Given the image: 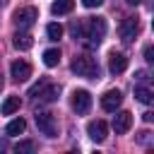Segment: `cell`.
Segmentation results:
<instances>
[{
  "instance_id": "6da1fadb",
  "label": "cell",
  "mask_w": 154,
  "mask_h": 154,
  "mask_svg": "<svg viewBox=\"0 0 154 154\" xmlns=\"http://www.w3.org/2000/svg\"><path fill=\"white\" fill-rule=\"evenodd\" d=\"M103 36H106V19L103 17H89L87 22H82L79 38H82V43L87 48H96Z\"/></svg>"
},
{
  "instance_id": "7a4b0ae2",
  "label": "cell",
  "mask_w": 154,
  "mask_h": 154,
  "mask_svg": "<svg viewBox=\"0 0 154 154\" xmlns=\"http://www.w3.org/2000/svg\"><path fill=\"white\" fill-rule=\"evenodd\" d=\"M70 70L77 77H87V79H96L99 77V63L91 55H75L70 63Z\"/></svg>"
},
{
  "instance_id": "3957f363",
  "label": "cell",
  "mask_w": 154,
  "mask_h": 154,
  "mask_svg": "<svg viewBox=\"0 0 154 154\" xmlns=\"http://www.w3.org/2000/svg\"><path fill=\"white\" fill-rule=\"evenodd\" d=\"M58 94H60V87L48 84L46 79H41L38 84H34V87L29 89V96H31L34 101H38V103H53V101L58 99Z\"/></svg>"
},
{
  "instance_id": "277c9868",
  "label": "cell",
  "mask_w": 154,
  "mask_h": 154,
  "mask_svg": "<svg viewBox=\"0 0 154 154\" xmlns=\"http://www.w3.org/2000/svg\"><path fill=\"white\" fill-rule=\"evenodd\" d=\"M36 125L46 137H58V123H55V116L51 111H38L36 113Z\"/></svg>"
},
{
  "instance_id": "5b68a950",
  "label": "cell",
  "mask_w": 154,
  "mask_h": 154,
  "mask_svg": "<svg viewBox=\"0 0 154 154\" xmlns=\"http://www.w3.org/2000/svg\"><path fill=\"white\" fill-rule=\"evenodd\" d=\"M12 19H14V24H17L19 29H29V26L38 19V10H36V7H31V5L19 7V10H14Z\"/></svg>"
},
{
  "instance_id": "8992f818",
  "label": "cell",
  "mask_w": 154,
  "mask_h": 154,
  "mask_svg": "<svg viewBox=\"0 0 154 154\" xmlns=\"http://www.w3.org/2000/svg\"><path fill=\"white\" fill-rule=\"evenodd\" d=\"M118 34H120V38H123L125 43L135 41L137 34H140V19H137V17H125L123 24H120V29H118Z\"/></svg>"
},
{
  "instance_id": "52a82bcc",
  "label": "cell",
  "mask_w": 154,
  "mask_h": 154,
  "mask_svg": "<svg viewBox=\"0 0 154 154\" xmlns=\"http://www.w3.org/2000/svg\"><path fill=\"white\" fill-rule=\"evenodd\" d=\"M72 108L77 113H87L91 108V94L87 89H75L72 91Z\"/></svg>"
},
{
  "instance_id": "ba28073f",
  "label": "cell",
  "mask_w": 154,
  "mask_h": 154,
  "mask_svg": "<svg viewBox=\"0 0 154 154\" xmlns=\"http://www.w3.org/2000/svg\"><path fill=\"white\" fill-rule=\"evenodd\" d=\"M120 103H123V94H120L118 89H108V91L101 96V108H103V111H108V113L118 111V108H120Z\"/></svg>"
},
{
  "instance_id": "9c48e42d",
  "label": "cell",
  "mask_w": 154,
  "mask_h": 154,
  "mask_svg": "<svg viewBox=\"0 0 154 154\" xmlns=\"http://www.w3.org/2000/svg\"><path fill=\"white\" fill-rule=\"evenodd\" d=\"M10 75H12L14 82H26V79L31 77V65H29L26 60H14V63L10 65Z\"/></svg>"
},
{
  "instance_id": "30bf717a",
  "label": "cell",
  "mask_w": 154,
  "mask_h": 154,
  "mask_svg": "<svg viewBox=\"0 0 154 154\" xmlns=\"http://www.w3.org/2000/svg\"><path fill=\"white\" fill-rule=\"evenodd\" d=\"M113 113H116V111H113ZM130 125H132V113L118 111V113L113 116V130H116V135H125V132L130 130Z\"/></svg>"
},
{
  "instance_id": "8fae6325",
  "label": "cell",
  "mask_w": 154,
  "mask_h": 154,
  "mask_svg": "<svg viewBox=\"0 0 154 154\" xmlns=\"http://www.w3.org/2000/svg\"><path fill=\"white\" fill-rule=\"evenodd\" d=\"M87 135H89L94 142H103L106 135H108V125H106L103 120H91V123L87 125Z\"/></svg>"
},
{
  "instance_id": "7c38bea8",
  "label": "cell",
  "mask_w": 154,
  "mask_h": 154,
  "mask_svg": "<svg viewBox=\"0 0 154 154\" xmlns=\"http://www.w3.org/2000/svg\"><path fill=\"white\" fill-rule=\"evenodd\" d=\"M12 46H14L17 51H29V48L34 46V36H31L26 29H22V31H17V34L12 36Z\"/></svg>"
},
{
  "instance_id": "4fadbf2b",
  "label": "cell",
  "mask_w": 154,
  "mask_h": 154,
  "mask_svg": "<svg viewBox=\"0 0 154 154\" xmlns=\"http://www.w3.org/2000/svg\"><path fill=\"white\" fill-rule=\"evenodd\" d=\"M125 67H128V58L123 53L113 51L108 55V70H111V75H120V72H125Z\"/></svg>"
},
{
  "instance_id": "5bb4252c",
  "label": "cell",
  "mask_w": 154,
  "mask_h": 154,
  "mask_svg": "<svg viewBox=\"0 0 154 154\" xmlns=\"http://www.w3.org/2000/svg\"><path fill=\"white\" fill-rule=\"evenodd\" d=\"M75 10V0H53L51 12L53 14H70Z\"/></svg>"
},
{
  "instance_id": "9a60e30c",
  "label": "cell",
  "mask_w": 154,
  "mask_h": 154,
  "mask_svg": "<svg viewBox=\"0 0 154 154\" xmlns=\"http://www.w3.org/2000/svg\"><path fill=\"white\" fill-rule=\"evenodd\" d=\"M19 106H22L19 96H7V99L2 101V106H0V113H2V116H12L14 111H19Z\"/></svg>"
},
{
  "instance_id": "2e32d148",
  "label": "cell",
  "mask_w": 154,
  "mask_h": 154,
  "mask_svg": "<svg viewBox=\"0 0 154 154\" xmlns=\"http://www.w3.org/2000/svg\"><path fill=\"white\" fill-rule=\"evenodd\" d=\"M60 63V48H46L43 51V65L46 67H55Z\"/></svg>"
},
{
  "instance_id": "e0dca14e",
  "label": "cell",
  "mask_w": 154,
  "mask_h": 154,
  "mask_svg": "<svg viewBox=\"0 0 154 154\" xmlns=\"http://www.w3.org/2000/svg\"><path fill=\"white\" fill-rule=\"evenodd\" d=\"M135 99L142 101V103H152V101H154V94H152V89L142 82L140 87H135Z\"/></svg>"
},
{
  "instance_id": "ac0fdd59",
  "label": "cell",
  "mask_w": 154,
  "mask_h": 154,
  "mask_svg": "<svg viewBox=\"0 0 154 154\" xmlns=\"http://www.w3.org/2000/svg\"><path fill=\"white\" fill-rule=\"evenodd\" d=\"M24 130H26V120H24V118H14V120H10L7 128H5V132L12 135V137H14V135H22Z\"/></svg>"
},
{
  "instance_id": "d6986e66",
  "label": "cell",
  "mask_w": 154,
  "mask_h": 154,
  "mask_svg": "<svg viewBox=\"0 0 154 154\" xmlns=\"http://www.w3.org/2000/svg\"><path fill=\"white\" fill-rule=\"evenodd\" d=\"M46 36H48V41H60V36H63V26H60L58 22H51V24L46 26Z\"/></svg>"
},
{
  "instance_id": "ffe728a7",
  "label": "cell",
  "mask_w": 154,
  "mask_h": 154,
  "mask_svg": "<svg viewBox=\"0 0 154 154\" xmlns=\"http://www.w3.org/2000/svg\"><path fill=\"white\" fill-rule=\"evenodd\" d=\"M34 149H36V144H34L31 140H24V142H17V144H14V152H19V154H22V152H34Z\"/></svg>"
},
{
  "instance_id": "44dd1931",
  "label": "cell",
  "mask_w": 154,
  "mask_h": 154,
  "mask_svg": "<svg viewBox=\"0 0 154 154\" xmlns=\"http://www.w3.org/2000/svg\"><path fill=\"white\" fill-rule=\"evenodd\" d=\"M137 142H140V144H149V142H152V132H149V130H142V132L137 135Z\"/></svg>"
},
{
  "instance_id": "7402d4cb",
  "label": "cell",
  "mask_w": 154,
  "mask_h": 154,
  "mask_svg": "<svg viewBox=\"0 0 154 154\" xmlns=\"http://www.w3.org/2000/svg\"><path fill=\"white\" fill-rule=\"evenodd\" d=\"M103 2H106V0H82V5L89 7V10H91V7H101Z\"/></svg>"
},
{
  "instance_id": "603a6c76",
  "label": "cell",
  "mask_w": 154,
  "mask_h": 154,
  "mask_svg": "<svg viewBox=\"0 0 154 154\" xmlns=\"http://www.w3.org/2000/svg\"><path fill=\"white\" fill-rule=\"evenodd\" d=\"M144 60L147 63H154V48L152 46H144Z\"/></svg>"
},
{
  "instance_id": "cb8c5ba5",
  "label": "cell",
  "mask_w": 154,
  "mask_h": 154,
  "mask_svg": "<svg viewBox=\"0 0 154 154\" xmlns=\"http://www.w3.org/2000/svg\"><path fill=\"white\" fill-rule=\"evenodd\" d=\"M135 79H137V82H147V79H149V72H147V70H137V72H135Z\"/></svg>"
},
{
  "instance_id": "d4e9b609",
  "label": "cell",
  "mask_w": 154,
  "mask_h": 154,
  "mask_svg": "<svg viewBox=\"0 0 154 154\" xmlns=\"http://www.w3.org/2000/svg\"><path fill=\"white\" fill-rule=\"evenodd\" d=\"M142 118H144L147 123H152V118H154V113H152V111H144V113H142Z\"/></svg>"
},
{
  "instance_id": "484cf974",
  "label": "cell",
  "mask_w": 154,
  "mask_h": 154,
  "mask_svg": "<svg viewBox=\"0 0 154 154\" xmlns=\"http://www.w3.org/2000/svg\"><path fill=\"white\" fill-rule=\"evenodd\" d=\"M125 2H128V5H140L142 0H125Z\"/></svg>"
},
{
  "instance_id": "4316f807",
  "label": "cell",
  "mask_w": 154,
  "mask_h": 154,
  "mask_svg": "<svg viewBox=\"0 0 154 154\" xmlns=\"http://www.w3.org/2000/svg\"><path fill=\"white\" fill-rule=\"evenodd\" d=\"M0 91H2V77H0Z\"/></svg>"
},
{
  "instance_id": "83f0119b",
  "label": "cell",
  "mask_w": 154,
  "mask_h": 154,
  "mask_svg": "<svg viewBox=\"0 0 154 154\" xmlns=\"http://www.w3.org/2000/svg\"><path fill=\"white\" fill-rule=\"evenodd\" d=\"M0 5H2V0H0Z\"/></svg>"
}]
</instances>
